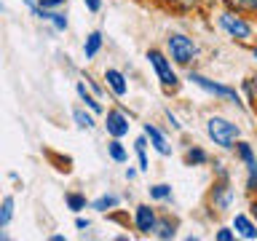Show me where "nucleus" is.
Masks as SVG:
<instances>
[{"instance_id": "obj_11", "label": "nucleus", "mask_w": 257, "mask_h": 241, "mask_svg": "<svg viewBox=\"0 0 257 241\" xmlns=\"http://www.w3.org/2000/svg\"><path fill=\"white\" fill-rule=\"evenodd\" d=\"M230 228L236 230L238 238H244V241H257V220H254L252 214L238 212L236 217H233V225H230Z\"/></svg>"}, {"instance_id": "obj_28", "label": "nucleus", "mask_w": 257, "mask_h": 241, "mask_svg": "<svg viewBox=\"0 0 257 241\" xmlns=\"http://www.w3.org/2000/svg\"><path fill=\"white\" fill-rule=\"evenodd\" d=\"M246 190L249 193H257V164H249L246 166Z\"/></svg>"}, {"instance_id": "obj_27", "label": "nucleus", "mask_w": 257, "mask_h": 241, "mask_svg": "<svg viewBox=\"0 0 257 241\" xmlns=\"http://www.w3.org/2000/svg\"><path fill=\"white\" fill-rule=\"evenodd\" d=\"M83 83H86L88 88H91V91H94L96 96H99V99L104 96V91H107V88H104V83H99V80H96L94 75H83Z\"/></svg>"}, {"instance_id": "obj_30", "label": "nucleus", "mask_w": 257, "mask_h": 241, "mask_svg": "<svg viewBox=\"0 0 257 241\" xmlns=\"http://www.w3.org/2000/svg\"><path fill=\"white\" fill-rule=\"evenodd\" d=\"M201 0H169V6H174L177 11H190V8H196Z\"/></svg>"}, {"instance_id": "obj_24", "label": "nucleus", "mask_w": 257, "mask_h": 241, "mask_svg": "<svg viewBox=\"0 0 257 241\" xmlns=\"http://www.w3.org/2000/svg\"><path fill=\"white\" fill-rule=\"evenodd\" d=\"M148 196H150V201H172L174 190H172L169 182H156V185L148 188Z\"/></svg>"}, {"instance_id": "obj_35", "label": "nucleus", "mask_w": 257, "mask_h": 241, "mask_svg": "<svg viewBox=\"0 0 257 241\" xmlns=\"http://www.w3.org/2000/svg\"><path fill=\"white\" fill-rule=\"evenodd\" d=\"M123 174H126V180H128V182H132V180H134V177H137V174H140V169H134V166H126V172H123Z\"/></svg>"}, {"instance_id": "obj_22", "label": "nucleus", "mask_w": 257, "mask_h": 241, "mask_svg": "<svg viewBox=\"0 0 257 241\" xmlns=\"http://www.w3.org/2000/svg\"><path fill=\"white\" fill-rule=\"evenodd\" d=\"M64 204H67V209L70 212H75V214H80L83 209L91 204V201L86 198V193H78V190H70V193H64Z\"/></svg>"}, {"instance_id": "obj_15", "label": "nucleus", "mask_w": 257, "mask_h": 241, "mask_svg": "<svg viewBox=\"0 0 257 241\" xmlns=\"http://www.w3.org/2000/svg\"><path fill=\"white\" fill-rule=\"evenodd\" d=\"M158 241H172L177 236V220H172L169 214H158V225H156V233H153Z\"/></svg>"}, {"instance_id": "obj_23", "label": "nucleus", "mask_w": 257, "mask_h": 241, "mask_svg": "<svg viewBox=\"0 0 257 241\" xmlns=\"http://www.w3.org/2000/svg\"><path fill=\"white\" fill-rule=\"evenodd\" d=\"M222 6L244 16H257V0H222Z\"/></svg>"}, {"instance_id": "obj_1", "label": "nucleus", "mask_w": 257, "mask_h": 241, "mask_svg": "<svg viewBox=\"0 0 257 241\" xmlns=\"http://www.w3.org/2000/svg\"><path fill=\"white\" fill-rule=\"evenodd\" d=\"M217 24H220V30L228 35L230 40H236L241 46H249L254 40V22L249 19V16L238 14V11H230V8H222L220 16H217Z\"/></svg>"}, {"instance_id": "obj_25", "label": "nucleus", "mask_w": 257, "mask_h": 241, "mask_svg": "<svg viewBox=\"0 0 257 241\" xmlns=\"http://www.w3.org/2000/svg\"><path fill=\"white\" fill-rule=\"evenodd\" d=\"M48 24L54 27V32H64V30L70 27V19H67V14L59 8V11H51V14H48Z\"/></svg>"}, {"instance_id": "obj_18", "label": "nucleus", "mask_w": 257, "mask_h": 241, "mask_svg": "<svg viewBox=\"0 0 257 241\" xmlns=\"http://www.w3.org/2000/svg\"><path fill=\"white\" fill-rule=\"evenodd\" d=\"M72 120H75V126L80 129V132H91V129L96 126V118H94V112L88 110V107H72Z\"/></svg>"}, {"instance_id": "obj_13", "label": "nucleus", "mask_w": 257, "mask_h": 241, "mask_svg": "<svg viewBox=\"0 0 257 241\" xmlns=\"http://www.w3.org/2000/svg\"><path fill=\"white\" fill-rule=\"evenodd\" d=\"M102 48H104V35H102V30L88 32L86 40H83V56H86V62H88V59H96Z\"/></svg>"}, {"instance_id": "obj_19", "label": "nucleus", "mask_w": 257, "mask_h": 241, "mask_svg": "<svg viewBox=\"0 0 257 241\" xmlns=\"http://www.w3.org/2000/svg\"><path fill=\"white\" fill-rule=\"evenodd\" d=\"M148 137H137L134 140V153H137V169L140 172H150V161H148Z\"/></svg>"}, {"instance_id": "obj_6", "label": "nucleus", "mask_w": 257, "mask_h": 241, "mask_svg": "<svg viewBox=\"0 0 257 241\" xmlns=\"http://www.w3.org/2000/svg\"><path fill=\"white\" fill-rule=\"evenodd\" d=\"M104 132L107 137H115V140H123L132 129V115L123 110V107H107L104 110Z\"/></svg>"}, {"instance_id": "obj_7", "label": "nucleus", "mask_w": 257, "mask_h": 241, "mask_svg": "<svg viewBox=\"0 0 257 241\" xmlns=\"http://www.w3.org/2000/svg\"><path fill=\"white\" fill-rule=\"evenodd\" d=\"M233 201H236V190H233L230 180H214L212 185V193H209V204L217 214H225L230 212Z\"/></svg>"}, {"instance_id": "obj_26", "label": "nucleus", "mask_w": 257, "mask_h": 241, "mask_svg": "<svg viewBox=\"0 0 257 241\" xmlns=\"http://www.w3.org/2000/svg\"><path fill=\"white\" fill-rule=\"evenodd\" d=\"M241 91L246 94V99L257 107V75H252V78H246L244 83H241Z\"/></svg>"}, {"instance_id": "obj_34", "label": "nucleus", "mask_w": 257, "mask_h": 241, "mask_svg": "<svg viewBox=\"0 0 257 241\" xmlns=\"http://www.w3.org/2000/svg\"><path fill=\"white\" fill-rule=\"evenodd\" d=\"M75 228L78 230H88L91 228V220H88V217H75Z\"/></svg>"}, {"instance_id": "obj_12", "label": "nucleus", "mask_w": 257, "mask_h": 241, "mask_svg": "<svg viewBox=\"0 0 257 241\" xmlns=\"http://www.w3.org/2000/svg\"><path fill=\"white\" fill-rule=\"evenodd\" d=\"M75 94H78V99L83 102V107H88V110L94 112V115H104V104H102V99L83 83V80H78V83H75Z\"/></svg>"}, {"instance_id": "obj_8", "label": "nucleus", "mask_w": 257, "mask_h": 241, "mask_svg": "<svg viewBox=\"0 0 257 241\" xmlns=\"http://www.w3.org/2000/svg\"><path fill=\"white\" fill-rule=\"evenodd\" d=\"M132 225L140 236H153V233H156V225H158V209L150 206V204H137L134 214H132Z\"/></svg>"}, {"instance_id": "obj_2", "label": "nucleus", "mask_w": 257, "mask_h": 241, "mask_svg": "<svg viewBox=\"0 0 257 241\" xmlns=\"http://www.w3.org/2000/svg\"><path fill=\"white\" fill-rule=\"evenodd\" d=\"M145 59L150 62V67H153V72H156L161 88H164L166 94H174L177 88L182 86V80H180V75H177V70H174V62L169 59L166 51H161V48H148Z\"/></svg>"}, {"instance_id": "obj_31", "label": "nucleus", "mask_w": 257, "mask_h": 241, "mask_svg": "<svg viewBox=\"0 0 257 241\" xmlns=\"http://www.w3.org/2000/svg\"><path fill=\"white\" fill-rule=\"evenodd\" d=\"M38 6L48 8V11H59V8L67 6V0H38Z\"/></svg>"}, {"instance_id": "obj_33", "label": "nucleus", "mask_w": 257, "mask_h": 241, "mask_svg": "<svg viewBox=\"0 0 257 241\" xmlns=\"http://www.w3.org/2000/svg\"><path fill=\"white\" fill-rule=\"evenodd\" d=\"M164 115H166V120H169V126L174 129V132H182V124H180V118L174 115L172 110H164Z\"/></svg>"}, {"instance_id": "obj_14", "label": "nucleus", "mask_w": 257, "mask_h": 241, "mask_svg": "<svg viewBox=\"0 0 257 241\" xmlns=\"http://www.w3.org/2000/svg\"><path fill=\"white\" fill-rule=\"evenodd\" d=\"M88 206H91L94 212H99V214H110L120 206V196H115V193H102V196H96Z\"/></svg>"}, {"instance_id": "obj_17", "label": "nucleus", "mask_w": 257, "mask_h": 241, "mask_svg": "<svg viewBox=\"0 0 257 241\" xmlns=\"http://www.w3.org/2000/svg\"><path fill=\"white\" fill-rule=\"evenodd\" d=\"M182 158H185V166H206L209 164V153L201 145H188Z\"/></svg>"}, {"instance_id": "obj_9", "label": "nucleus", "mask_w": 257, "mask_h": 241, "mask_svg": "<svg viewBox=\"0 0 257 241\" xmlns=\"http://www.w3.org/2000/svg\"><path fill=\"white\" fill-rule=\"evenodd\" d=\"M102 80H104V88H107L115 99H123V96L128 94V78H126L123 70L107 67V70L102 72Z\"/></svg>"}, {"instance_id": "obj_4", "label": "nucleus", "mask_w": 257, "mask_h": 241, "mask_svg": "<svg viewBox=\"0 0 257 241\" xmlns=\"http://www.w3.org/2000/svg\"><path fill=\"white\" fill-rule=\"evenodd\" d=\"M206 137L217 145V148L233 150L236 140H241V126H238V124H233L230 118L209 115V118H206Z\"/></svg>"}, {"instance_id": "obj_36", "label": "nucleus", "mask_w": 257, "mask_h": 241, "mask_svg": "<svg viewBox=\"0 0 257 241\" xmlns=\"http://www.w3.org/2000/svg\"><path fill=\"white\" fill-rule=\"evenodd\" d=\"M249 214L257 220V198H252V204H249Z\"/></svg>"}, {"instance_id": "obj_29", "label": "nucleus", "mask_w": 257, "mask_h": 241, "mask_svg": "<svg viewBox=\"0 0 257 241\" xmlns=\"http://www.w3.org/2000/svg\"><path fill=\"white\" fill-rule=\"evenodd\" d=\"M214 241H236V230L225 228V225H222V228L214 230Z\"/></svg>"}, {"instance_id": "obj_10", "label": "nucleus", "mask_w": 257, "mask_h": 241, "mask_svg": "<svg viewBox=\"0 0 257 241\" xmlns=\"http://www.w3.org/2000/svg\"><path fill=\"white\" fill-rule=\"evenodd\" d=\"M142 134L148 137V142H150V148L158 153V156H172V145H169L166 140V134L161 132V129L156 124H142Z\"/></svg>"}, {"instance_id": "obj_37", "label": "nucleus", "mask_w": 257, "mask_h": 241, "mask_svg": "<svg viewBox=\"0 0 257 241\" xmlns=\"http://www.w3.org/2000/svg\"><path fill=\"white\" fill-rule=\"evenodd\" d=\"M249 51H252V59L257 62V43H249Z\"/></svg>"}, {"instance_id": "obj_38", "label": "nucleus", "mask_w": 257, "mask_h": 241, "mask_svg": "<svg viewBox=\"0 0 257 241\" xmlns=\"http://www.w3.org/2000/svg\"><path fill=\"white\" fill-rule=\"evenodd\" d=\"M48 241H64L62 233H54V236H48Z\"/></svg>"}, {"instance_id": "obj_20", "label": "nucleus", "mask_w": 257, "mask_h": 241, "mask_svg": "<svg viewBox=\"0 0 257 241\" xmlns=\"http://www.w3.org/2000/svg\"><path fill=\"white\" fill-rule=\"evenodd\" d=\"M107 156H110V161H115V164H128V150H126L123 140L110 137V142H107Z\"/></svg>"}, {"instance_id": "obj_5", "label": "nucleus", "mask_w": 257, "mask_h": 241, "mask_svg": "<svg viewBox=\"0 0 257 241\" xmlns=\"http://www.w3.org/2000/svg\"><path fill=\"white\" fill-rule=\"evenodd\" d=\"M188 80H190L193 86H198L201 91H206V94L217 96V99H222V102H230V104H238V107H244V102H241L238 91H236L233 86H228V83H217V80L206 78V75H201V72H196V70H190V72H188Z\"/></svg>"}, {"instance_id": "obj_3", "label": "nucleus", "mask_w": 257, "mask_h": 241, "mask_svg": "<svg viewBox=\"0 0 257 241\" xmlns=\"http://www.w3.org/2000/svg\"><path fill=\"white\" fill-rule=\"evenodd\" d=\"M166 54L177 67H190V64L198 59L201 48H198L196 40L190 35H185V32H169L166 35Z\"/></svg>"}, {"instance_id": "obj_16", "label": "nucleus", "mask_w": 257, "mask_h": 241, "mask_svg": "<svg viewBox=\"0 0 257 241\" xmlns=\"http://www.w3.org/2000/svg\"><path fill=\"white\" fill-rule=\"evenodd\" d=\"M14 209H16V198L14 196H3V201H0V238H8L6 236V228L11 225V220H14Z\"/></svg>"}, {"instance_id": "obj_21", "label": "nucleus", "mask_w": 257, "mask_h": 241, "mask_svg": "<svg viewBox=\"0 0 257 241\" xmlns=\"http://www.w3.org/2000/svg\"><path fill=\"white\" fill-rule=\"evenodd\" d=\"M233 150H236V158H238L244 166H249V164H257V153H254V148H252L249 142H244V140H236V145H233Z\"/></svg>"}, {"instance_id": "obj_32", "label": "nucleus", "mask_w": 257, "mask_h": 241, "mask_svg": "<svg viewBox=\"0 0 257 241\" xmlns=\"http://www.w3.org/2000/svg\"><path fill=\"white\" fill-rule=\"evenodd\" d=\"M83 6H86L88 14H99L102 6H104V0H83Z\"/></svg>"}]
</instances>
